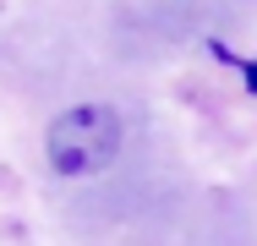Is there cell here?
Listing matches in <instances>:
<instances>
[{"mask_svg":"<svg viewBox=\"0 0 257 246\" xmlns=\"http://www.w3.org/2000/svg\"><path fill=\"white\" fill-rule=\"evenodd\" d=\"M246 82H252V88H257V66H252V71H246Z\"/></svg>","mask_w":257,"mask_h":246,"instance_id":"2","label":"cell"},{"mask_svg":"<svg viewBox=\"0 0 257 246\" xmlns=\"http://www.w3.org/2000/svg\"><path fill=\"white\" fill-rule=\"evenodd\" d=\"M126 148V115L115 104H66L44 126V164H50L60 181H88L104 175Z\"/></svg>","mask_w":257,"mask_h":246,"instance_id":"1","label":"cell"}]
</instances>
